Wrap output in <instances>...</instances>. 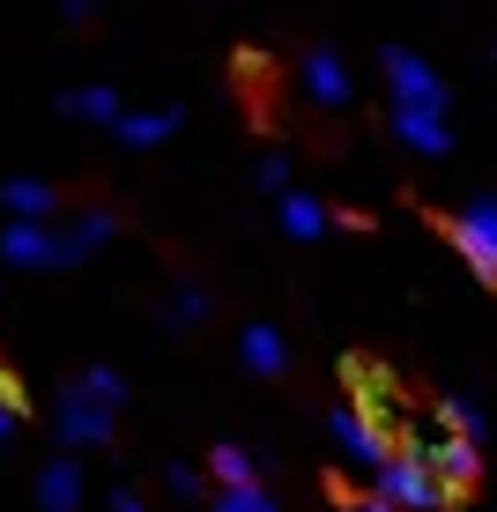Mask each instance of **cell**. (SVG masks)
I'll return each instance as SVG.
<instances>
[{
  "label": "cell",
  "instance_id": "cell-17",
  "mask_svg": "<svg viewBox=\"0 0 497 512\" xmlns=\"http://www.w3.org/2000/svg\"><path fill=\"white\" fill-rule=\"evenodd\" d=\"M208 312H216V297H208L201 282H179V290L164 297V327H171V334H193V327H208Z\"/></svg>",
  "mask_w": 497,
  "mask_h": 512
},
{
  "label": "cell",
  "instance_id": "cell-7",
  "mask_svg": "<svg viewBox=\"0 0 497 512\" xmlns=\"http://www.w3.org/2000/svg\"><path fill=\"white\" fill-rule=\"evenodd\" d=\"M119 238V216L112 208H75V216L60 223V268H82V260L97 253V245Z\"/></svg>",
  "mask_w": 497,
  "mask_h": 512
},
{
  "label": "cell",
  "instance_id": "cell-21",
  "mask_svg": "<svg viewBox=\"0 0 497 512\" xmlns=\"http://www.w3.org/2000/svg\"><path fill=\"white\" fill-rule=\"evenodd\" d=\"M253 186L275 193V201H282V193H297V186H290V156H282V149H260V156H253Z\"/></svg>",
  "mask_w": 497,
  "mask_h": 512
},
{
  "label": "cell",
  "instance_id": "cell-25",
  "mask_svg": "<svg viewBox=\"0 0 497 512\" xmlns=\"http://www.w3.org/2000/svg\"><path fill=\"white\" fill-rule=\"evenodd\" d=\"M0 409H23V386L8 379V364H0Z\"/></svg>",
  "mask_w": 497,
  "mask_h": 512
},
{
  "label": "cell",
  "instance_id": "cell-3",
  "mask_svg": "<svg viewBox=\"0 0 497 512\" xmlns=\"http://www.w3.org/2000/svg\"><path fill=\"white\" fill-rule=\"evenodd\" d=\"M327 438L342 446V461H349V468H364V475H371V483H379V468L394 461V438H386L379 423L357 409V401H334V409H327Z\"/></svg>",
  "mask_w": 497,
  "mask_h": 512
},
{
  "label": "cell",
  "instance_id": "cell-6",
  "mask_svg": "<svg viewBox=\"0 0 497 512\" xmlns=\"http://www.w3.org/2000/svg\"><path fill=\"white\" fill-rule=\"evenodd\" d=\"M453 245L483 282H497V193H475V201L453 216Z\"/></svg>",
  "mask_w": 497,
  "mask_h": 512
},
{
  "label": "cell",
  "instance_id": "cell-18",
  "mask_svg": "<svg viewBox=\"0 0 497 512\" xmlns=\"http://www.w3.org/2000/svg\"><path fill=\"white\" fill-rule=\"evenodd\" d=\"M208 475H216V490H245V483H260V461L238 446V438H223V446L208 453Z\"/></svg>",
  "mask_w": 497,
  "mask_h": 512
},
{
  "label": "cell",
  "instance_id": "cell-16",
  "mask_svg": "<svg viewBox=\"0 0 497 512\" xmlns=\"http://www.w3.org/2000/svg\"><path fill=\"white\" fill-rule=\"evenodd\" d=\"M394 141H408L416 156H446L453 127H446V112H394Z\"/></svg>",
  "mask_w": 497,
  "mask_h": 512
},
{
  "label": "cell",
  "instance_id": "cell-26",
  "mask_svg": "<svg viewBox=\"0 0 497 512\" xmlns=\"http://www.w3.org/2000/svg\"><path fill=\"white\" fill-rule=\"evenodd\" d=\"M15 416L23 409H0V453H8V438H15Z\"/></svg>",
  "mask_w": 497,
  "mask_h": 512
},
{
  "label": "cell",
  "instance_id": "cell-10",
  "mask_svg": "<svg viewBox=\"0 0 497 512\" xmlns=\"http://www.w3.org/2000/svg\"><path fill=\"white\" fill-rule=\"evenodd\" d=\"M82 498H90V483H82L75 453H60V461L38 468V512H82Z\"/></svg>",
  "mask_w": 497,
  "mask_h": 512
},
{
  "label": "cell",
  "instance_id": "cell-19",
  "mask_svg": "<svg viewBox=\"0 0 497 512\" xmlns=\"http://www.w3.org/2000/svg\"><path fill=\"white\" fill-rule=\"evenodd\" d=\"M438 423H446L453 438H468V446L490 431V416H483V401H475V394H446V401H438Z\"/></svg>",
  "mask_w": 497,
  "mask_h": 512
},
{
  "label": "cell",
  "instance_id": "cell-14",
  "mask_svg": "<svg viewBox=\"0 0 497 512\" xmlns=\"http://www.w3.org/2000/svg\"><path fill=\"white\" fill-rule=\"evenodd\" d=\"M238 357H245V372H260V379H282L290 349H282V334H275L268 320H245V334H238Z\"/></svg>",
  "mask_w": 497,
  "mask_h": 512
},
{
  "label": "cell",
  "instance_id": "cell-15",
  "mask_svg": "<svg viewBox=\"0 0 497 512\" xmlns=\"http://www.w3.org/2000/svg\"><path fill=\"white\" fill-rule=\"evenodd\" d=\"M0 208H8L15 223H52L60 216V193H52L45 179H8L0 186Z\"/></svg>",
  "mask_w": 497,
  "mask_h": 512
},
{
  "label": "cell",
  "instance_id": "cell-24",
  "mask_svg": "<svg viewBox=\"0 0 497 512\" xmlns=\"http://www.w3.org/2000/svg\"><path fill=\"white\" fill-rule=\"evenodd\" d=\"M104 512H141V490L134 483H112V490H104Z\"/></svg>",
  "mask_w": 497,
  "mask_h": 512
},
{
  "label": "cell",
  "instance_id": "cell-8",
  "mask_svg": "<svg viewBox=\"0 0 497 512\" xmlns=\"http://www.w3.org/2000/svg\"><path fill=\"white\" fill-rule=\"evenodd\" d=\"M0 260L8 268H60V223H8L0 231Z\"/></svg>",
  "mask_w": 497,
  "mask_h": 512
},
{
  "label": "cell",
  "instance_id": "cell-13",
  "mask_svg": "<svg viewBox=\"0 0 497 512\" xmlns=\"http://www.w3.org/2000/svg\"><path fill=\"white\" fill-rule=\"evenodd\" d=\"M179 104H149V112H127V119H119V149H156V141H171V134H179Z\"/></svg>",
  "mask_w": 497,
  "mask_h": 512
},
{
  "label": "cell",
  "instance_id": "cell-11",
  "mask_svg": "<svg viewBox=\"0 0 497 512\" xmlns=\"http://www.w3.org/2000/svg\"><path fill=\"white\" fill-rule=\"evenodd\" d=\"M60 119H82V127H112L127 119V104H119L112 82H82V90H60Z\"/></svg>",
  "mask_w": 497,
  "mask_h": 512
},
{
  "label": "cell",
  "instance_id": "cell-12",
  "mask_svg": "<svg viewBox=\"0 0 497 512\" xmlns=\"http://www.w3.org/2000/svg\"><path fill=\"white\" fill-rule=\"evenodd\" d=\"M305 97H312V104H327V112H342V104L357 97V82H349V67L334 60L327 45H319V52H305Z\"/></svg>",
  "mask_w": 497,
  "mask_h": 512
},
{
  "label": "cell",
  "instance_id": "cell-9",
  "mask_svg": "<svg viewBox=\"0 0 497 512\" xmlns=\"http://www.w3.org/2000/svg\"><path fill=\"white\" fill-rule=\"evenodd\" d=\"M275 223H282V238L312 245V238H327L342 216H334V208L319 201V193H282V201H275Z\"/></svg>",
  "mask_w": 497,
  "mask_h": 512
},
{
  "label": "cell",
  "instance_id": "cell-22",
  "mask_svg": "<svg viewBox=\"0 0 497 512\" xmlns=\"http://www.w3.org/2000/svg\"><path fill=\"white\" fill-rule=\"evenodd\" d=\"M208 512H282V505H275L260 483H245V490H216V498H208Z\"/></svg>",
  "mask_w": 497,
  "mask_h": 512
},
{
  "label": "cell",
  "instance_id": "cell-27",
  "mask_svg": "<svg viewBox=\"0 0 497 512\" xmlns=\"http://www.w3.org/2000/svg\"><path fill=\"white\" fill-rule=\"evenodd\" d=\"M357 512H394V505H386L379 490H364V498H357Z\"/></svg>",
  "mask_w": 497,
  "mask_h": 512
},
{
  "label": "cell",
  "instance_id": "cell-1",
  "mask_svg": "<svg viewBox=\"0 0 497 512\" xmlns=\"http://www.w3.org/2000/svg\"><path fill=\"white\" fill-rule=\"evenodd\" d=\"M401 438H408L401 453H408V461H423V468H431L438 483H446V498H460V490H475V475H483V446L453 438V431H446L438 416H431V423H408Z\"/></svg>",
  "mask_w": 497,
  "mask_h": 512
},
{
  "label": "cell",
  "instance_id": "cell-5",
  "mask_svg": "<svg viewBox=\"0 0 497 512\" xmlns=\"http://www.w3.org/2000/svg\"><path fill=\"white\" fill-rule=\"evenodd\" d=\"M371 490H379V498L394 505V512H438V505H453V498H446V483H438V475L423 468V461H408V453H394V461L379 468V483H371Z\"/></svg>",
  "mask_w": 497,
  "mask_h": 512
},
{
  "label": "cell",
  "instance_id": "cell-23",
  "mask_svg": "<svg viewBox=\"0 0 497 512\" xmlns=\"http://www.w3.org/2000/svg\"><path fill=\"white\" fill-rule=\"evenodd\" d=\"M164 483H171V490H179V498H201V475H193L186 461H171V468H164Z\"/></svg>",
  "mask_w": 497,
  "mask_h": 512
},
{
  "label": "cell",
  "instance_id": "cell-2",
  "mask_svg": "<svg viewBox=\"0 0 497 512\" xmlns=\"http://www.w3.org/2000/svg\"><path fill=\"white\" fill-rule=\"evenodd\" d=\"M379 75H386V90H394V112H446V82H438V67L423 60V52L379 45Z\"/></svg>",
  "mask_w": 497,
  "mask_h": 512
},
{
  "label": "cell",
  "instance_id": "cell-20",
  "mask_svg": "<svg viewBox=\"0 0 497 512\" xmlns=\"http://www.w3.org/2000/svg\"><path fill=\"white\" fill-rule=\"evenodd\" d=\"M75 386H82V394L97 401V409H119V401H127V379H119L112 364H90V372H82Z\"/></svg>",
  "mask_w": 497,
  "mask_h": 512
},
{
  "label": "cell",
  "instance_id": "cell-4",
  "mask_svg": "<svg viewBox=\"0 0 497 512\" xmlns=\"http://www.w3.org/2000/svg\"><path fill=\"white\" fill-rule=\"evenodd\" d=\"M52 431H60L67 453H97V446H112V409H97L82 386H60V401H52Z\"/></svg>",
  "mask_w": 497,
  "mask_h": 512
}]
</instances>
